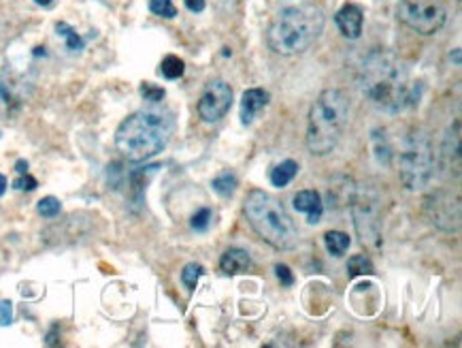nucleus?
<instances>
[{"label":"nucleus","mask_w":462,"mask_h":348,"mask_svg":"<svg viewBox=\"0 0 462 348\" xmlns=\"http://www.w3.org/2000/svg\"><path fill=\"white\" fill-rule=\"evenodd\" d=\"M360 88L364 97L383 111L399 113L413 107L420 99L407 64L388 49L371 51L360 66Z\"/></svg>","instance_id":"f257e3e1"},{"label":"nucleus","mask_w":462,"mask_h":348,"mask_svg":"<svg viewBox=\"0 0 462 348\" xmlns=\"http://www.w3.org/2000/svg\"><path fill=\"white\" fill-rule=\"evenodd\" d=\"M175 118L167 109H147L128 116L117 132L115 146L124 159L130 163H143L151 156L160 154L173 137Z\"/></svg>","instance_id":"f03ea898"},{"label":"nucleus","mask_w":462,"mask_h":348,"mask_svg":"<svg viewBox=\"0 0 462 348\" xmlns=\"http://www.w3.org/2000/svg\"><path fill=\"white\" fill-rule=\"evenodd\" d=\"M326 15L316 3H298L279 9L269 28L267 43L275 54L296 56L309 49L324 32Z\"/></svg>","instance_id":"7ed1b4c3"},{"label":"nucleus","mask_w":462,"mask_h":348,"mask_svg":"<svg viewBox=\"0 0 462 348\" xmlns=\"http://www.w3.org/2000/svg\"><path fill=\"white\" fill-rule=\"evenodd\" d=\"M349 122V99L343 90H324L309 109L307 120V148L316 156L331 154Z\"/></svg>","instance_id":"20e7f679"},{"label":"nucleus","mask_w":462,"mask_h":348,"mask_svg":"<svg viewBox=\"0 0 462 348\" xmlns=\"http://www.w3.org/2000/svg\"><path fill=\"white\" fill-rule=\"evenodd\" d=\"M243 212L252 229L275 250H290L298 242V231L281 201L264 190H252L245 199Z\"/></svg>","instance_id":"39448f33"},{"label":"nucleus","mask_w":462,"mask_h":348,"mask_svg":"<svg viewBox=\"0 0 462 348\" xmlns=\"http://www.w3.org/2000/svg\"><path fill=\"white\" fill-rule=\"evenodd\" d=\"M399 175L405 188L409 190H422L430 184L437 171V156L430 144V137L426 130L416 128L407 137L405 148L399 159Z\"/></svg>","instance_id":"423d86ee"},{"label":"nucleus","mask_w":462,"mask_h":348,"mask_svg":"<svg viewBox=\"0 0 462 348\" xmlns=\"http://www.w3.org/2000/svg\"><path fill=\"white\" fill-rule=\"evenodd\" d=\"M397 18L413 32L428 37L443 28L447 11L441 0H401L397 7Z\"/></svg>","instance_id":"0eeeda50"},{"label":"nucleus","mask_w":462,"mask_h":348,"mask_svg":"<svg viewBox=\"0 0 462 348\" xmlns=\"http://www.w3.org/2000/svg\"><path fill=\"white\" fill-rule=\"evenodd\" d=\"M233 105V88L222 80H213L205 86L198 101V116L203 122H219Z\"/></svg>","instance_id":"6e6552de"},{"label":"nucleus","mask_w":462,"mask_h":348,"mask_svg":"<svg viewBox=\"0 0 462 348\" xmlns=\"http://www.w3.org/2000/svg\"><path fill=\"white\" fill-rule=\"evenodd\" d=\"M354 218L356 229L364 244L379 246L381 231H379V214H377V199H371L366 194L358 197L354 203Z\"/></svg>","instance_id":"1a4fd4ad"},{"label":"nucleus","mask_w":462,"mask_h":348,"mask_svg":"<svg viewBox=\"0 0 462 348\" xmlns=\"http://www.w3.org/2000/svg\"><path fill=\"white\" fill-rule=\"evenodd\" d=\"M28 99L26 84L11 75V73H0V120H13Z\"/></svg>","instance_id":"9d476101"},{"label":"nucleus","mask_w":462,"mask_h":348,"mask_svg":"<svg viewBox=\"0 0 462 348\" xmlns=\"http://www.w3.org/2000/svg\"><path fill=\"white\" fill-rule=\"evenodd\" d=\"M426 212L430 223L445 231H456L460 225V205L445 192H435L426 199Z\"/></svg>","instance_id":"9b49d317"},{"label":"nucleus","mask_w":462,"mask_h":348,"mask_svg":"<svg viewBox=\"0 0 462 348\" xmlns=\"http://www.w3.org/2000/svg\"><path fill=\"white\" fill-rule=\"evenodd\" d=\"M335 24H337V28L341 30V35L345 39H358L362 35L364 11L354 3H345L335 15Z\"/></svg>","instance_id":"f8f14e48"},{"label":"nucleus","mask_w":462,"mask_h":348,"mask_svg":"<svg viewBox=\"0 0 462 348\" xmlns=\"http://www.w3.org/2000/svg\"><path fill=\"white\" fill-rule=\"evenodd\" d=\"M294 210L300 214H307V220L312 225H318L324 214V203L318 190H298L294 194Z\"/></svg>","instance_id":"ddd939ff"},{"label":"nucleus","mask_w":462,"mask_h":348,"mask_svg":"<svg viewBox=\"0 0 462 348\" xmlns=\"http://www.w3.org/2000/svg\"><path fill=\"white\" fill-rule=\"evenodd\" d=\"M269 99H271L269 92L262 90V88L245 90V92H243V99H241V122H243V124H252L254 118L258 116V111L269 105Z\"/></svg>","instance_id":"4468645a"},{"label":"nucleus","mask_w":462,"mask_h":348,"mask_svg":"<svg viewBox=\"0 0 462 348\" xmlns=\"http://www.w3.org/2000/svg\"><path fill=\"white\" fill-rule=\"evenodd\" d=\"M252 267V256L241 250V248H230L222 254L219 259V269L228 275H237V273H243Z\"/></svg>","instance_id":"2eb2a0df"},{"label":"nucleus","mask_w":462,"mask_h":348,"mask_svg":"<svg viewBox=\"0 0 462 348\" xmlns=\"http://www.w3.org/2000/svg\"><path fill=\"white\" fill-rule=\"evenodd\" d=\"M296 173H298V165L294 163V161H283V163H279L277 167H273L271 169V184L273 186H277V188H283V186H288L294 178H296Z\"/></svg>","instance_id":"dca6fc26"},{"label":"nucleus","mask_w":462,"mask_h":348,"mask_svg":"<svg viewBox=\"0 0 462 348\" xmlns=\"http://www.w3.org/2000/svg\"><path fill=\"white\" fill-rule=\"evenodd\" d=\"M324 244H326V248H328V252H331L333 256H343V254L347 252L352 240H349V235L343 233V231H328V233L324 235Z\"/></svg>","instance_id":"f3484780"},{"label":"nucleus","mask_w":462,"mask_h":348,"mask_svg":"<svg viewBox=\"0 0 462 348\" xmlns=\"http://www.w3.org/2000/svg\"><path fill=\"white\" fill-rule=\"evenodd\" d=\"M237 175L230 173V171H224L219 173L215 180H213V190L219 194V197H233L235 190H237Z\"/></svg>","instance_id":"a211bd4d"},{"label":"nucleus","mask_w":462,"mask_h":348,"mask_svg":"<svg viewBox=\"0 0 462 348\" xmlns=\"http://www.w3.org/2000/svg\"><path fill=\"white\" fill-rule=\"evenodd\" d=\"M186 71V64L179 56H167L160 64V73L167 77V80H179Z\"/></svg>","instance_id":"6ab92c4d"},{"label":"nucleus","mask_w":462,"mask_h":348,"mask_svg":"<svg viewBox=\"0 0 462 348\" xmlns=\"http://www.w3.org/2000/svg\"><path fill=\"white\" fill-rule=\"evenodd\" d=\"M373 261L364 254H356L349 259L347 263V275L349 278H358V275H371L373 273Z\"/></svg>","instance_id":"aec40b11"},{"label":"nucleus","mask_w":462,"mask_h":348,"mask_svg":"<svg viewBox=\"0 0 462 348\" xmlns=\"http://www.w3.org/2000/svg\"><path fill=\"white\" fill-rule=\"evenodd\" d=\"M56 30H58V35H60V37H64V39H66V47H68V49H72V51H79V49H84V45H86V43H84V39H82L79 35H77V32H75V30H72L68 24H64V22H58V24H56Z\"/></svg>","instance_id":"412c9836"},{"label":"nucleus","mask_w":462,"mask_h":348,"mask_svg":"<svg viewBox=\"0 0 462 348\" xmlns=\"http://www.w3.org/2000/svg\"><path fill=\"white\" fill-rule=\"evenodd\" d=\"M203 265H198V263H188L186 267H184V271H181V282L186 285V289L188 291H194L196 289V285H198V278L203 275Z\"/></svg>","instance_id":"4be33fe9"},{"label":"nucleus","mask_w":462,"mask_h":348,"mask_svg":"<svg viewBox=\"0 0 462 348\" xmlns=\"http://www.w3.org/2000/svg\"><path fill=\"white\" fill-rule=\"evenodd\" d=\"M149 11L158 18L173 20L177 15V9L173 5V0H149Z\"/></svg>","instance_id":"5701e85b"},{"label":"nucleus","mask_w":462,"mask_h":348,"mask_svg":"<svg viewBox=\"0 0 462 348\" xmlns=\"http://www.w3.org/2000/svg\"><path fill=\"white\" fill-rule=\"evenodd\" d=\"M37 212H39L43 218H56V216L62 212V203H60L56 197H45V199L39 201Z\"/></svg>","instance_id":"b1692460"},{"label":"nucleus","mask_w":462,"mask_h":348,"mask_svg":"<svg viewBox=\"0 0 462 348\" xmlns=\"http://www.w3.org/2000/svg\"><path fill=\"white\" fill-rule=\"evenodd\" d=\"M211 220H213V212L209 210V207H203V210H198L194 216H192V229L194 231H207L209 229V225H211Z\"/></svg>","instance_id":"393cba45"},{"label":"nucleus","mask_w":462,"mask_h":348,"mask_svg":"<svg viewBox=\"0 0 462 348\" xmlns=\"http://www.w3.org/2000/svg\"><path fill=\"white\" fill-rule=\"evenodd\" d=\"M141 94H143V99H145V101H149V103H158V101H162V99H165V88H160V86H153V84L145 82V84L141 86Z\"/></svg>","instance_id":"a878e982"},{"label":"nucleus","mask_w":462,"mask_h":348,"mask_svg":"<svg viewBox=\"0 0 462 348\" xmlns=\"http://www.w3.org/2000/svg\"><path fill=\"white\" fill-rule=\"evenodd\" d=\"M18 190H24V192H30V190H34L39 184H37V180L32 178V175H28V173H22L18 180H15V184H13Z\"/></svg>","instance_id":"bb28decb"},{"label":"nucleus","mask_w":462,"mask_h":348,"mask_svg":"<svg viewBox=\"0 0 462 348\" xmlns=\"http://www.w3.org/2000/svg\"><path fill=\"white\" fill-rule=\"evenodd\" d=\"M13 323V306L11 302H0V327Z\"/></svg>","instance_id":"cd10ccee"},{"label":"nucleus","mask_w":462,"mask_h":348,"mask_svg":"<svg viewBox=\"0 0 462 348\" xmlns=\"http://www.w3.org/2000/svg\"><path fill=\"white\" fill-rule=\"evenodd\" d=\"M275 271H277V278H279V282H281L283 287H292V285H294V273L290 271L288 265H277Z\"/></svg>","instance_id":"c85d7f7f"},{"label":"nucleus","mask_w":462,"mask_h":348,"mask_svg":"<svg viewBox=\"0 0 462 348\" xmlns=\"http://www.w3.org/2000/svg\"><path fill=\"white\" fill-rule=\"evenodd\" d=\"M184 3H186L188 11H192V13L205 11V0H184Z\"/></svg>","instance_id":"c756f323"},{"label":"nucleus","mask_w":462,"mask_h":348,"mask_svg":"<svg viewBox=\"0 0 462 348\" xmlns=\"http://www.w3.org/2000/svg\"><path fill=\"white\" fill-rule=\"evenodd\" d=\"M15 169H18L20 175H22V173H28V163H26V161H20V163L15 165Z\"/></svg>","instance_id":"7c9ffc66"},{"label":"nucleus","mask_w":462,"mask_h":348,"mask_svg":"<svg viewBox=\"0 0 462 348\" xmlns=\"http://www.w3.org/2000/svg\"><path fill=\"white\" fill-rule=\"evenodd\" d=\"M7 192V178L0 173V197H3Z\"/></svg>","instance_id":"2f4dec72"},{"label":"nucleus","mask_w":462,"mask_h":348,"mask_svg":"<svg viewBox=\"0 0 462 348\" xmlns=\"http://www.w3.org/2000/svg\"><path fill=\"white\" fill-rule=\"evenodd\" d=\"M34 3H37V5H41V7H49V5L53 3V0H34Z\"/></svg>","instance_id":"473e14b6"}]
</instances>
